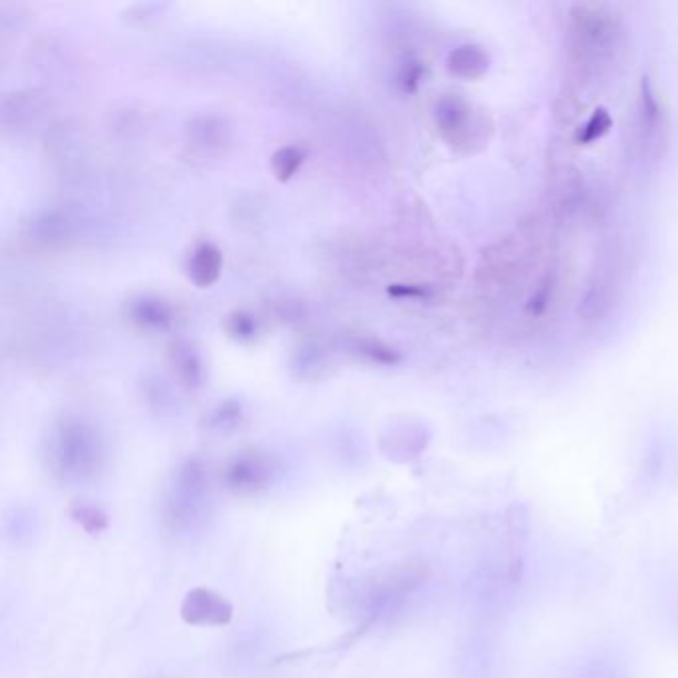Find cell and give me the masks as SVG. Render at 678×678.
<instances>
[{
	"label": "cell",
	"mask_w": 678,
	"mask_h": 678,
	"mask_svg": "<svg viewBox=\"0 0 678 678\" xmlns=\"http://www.w3.org/2000/svg\"><path fill=\"white\" fill-rule=\"evenodd\" d=\"M569 78L575 88L589 90L605 82L627 50L621 20L605 4H575L567 24Z\"/></svg>",
	"instance_id": "obj_1"
},
{
	"label": "cell",
	"mask_w": 678,
	"mask_h": 678,
	"mask_svg": "<svg viewBox=\"0 0 678 678\" xmlns=\"http://www.w3.org/2000/svg\"><path fill=\"white\" fill-rule=\"evenodd\" d=\"M50 473L64 483L94 480L104 466V440L94 425L67 416L58 420L44 443Z\"/></svg>",
	"instance_id": "obj_2"
},
{
	"label": "cell",
	"mask_w": 678,
	"mask_h": 678,
	"mask_svg": "<svg viewBox=\"0 0 678 678\" xmlns=\"http://www.w3.org/2000/svg\"><path fill=\"white\" fill-rule=\"evenodd\" d=\"M211 518L209 471L201 458H189L179 468L161 503V524L173 536L199 534Z\"/></svg>",
	"instance_id": "obj_3"
},
{
	"label": "cell",
	"mask_w": 678,
	"mask_h": 678,
	"mask_svg": "<svg viewBox=\"0 0 678 678\" xmlns=\"http://www.w3.org/2000/svg\"><path fill=\"white\" fill-rule=\"evenodd\" d=\"M425 567L418 564H405L370 575L358 584L357 594L352 595L358 615L367 625L385 619L398 611L406 599L425 584Z\"/></svg>",
	"instance_id": "obj_4"
},
{
	"label": "cell",
	"mask_w": 678,
	"mask_h": 678,
	"mask_svg": "<svg viewBox=\"0 0 678 678\" xmlns=\"http://www.w3.org/2000/svg\"><path fill=\"white\" fill-rule=\"evenodd\" d=\"M625 271H627V261L621 243L605 246L597 257L594 273L579 307L585 321H599L607 315L621 292Z\"/></svg>",
	"instance_id": "obj_5"
},
{
	"label": "cell",
	"mask_w": 678,
	"mask_h": 678,
	"mask_svg": "<svg viewBox=\"0 0 678 678\" xmlns=\"http://www.w3.org/2000/svg\"><path fill=\"white\" fill-rule=\"evenodd\" d=\"M669 113L657 86L645 76L635 120V148L642 161H659L669 148Z\"/></svg>",
	"instance_id": "obj_6"
},
{
	"label": "cell",
	"mask_w": 678,
	"mask_h": 678,
	"mask_svg": "<svg viewBox=\"0 0 678 678\" xmlns=\"http://www.w3.org/2000/svg\"><path fill=\"white\" fill-rule=\"evenodd\" d=\"M283 466L279 458L265 450H243L227 460L221 470V481L237 496H253L269 490L281 478Z\"/></svg>",
	"instance_id": "obj_7"
},
{
	"label": "cell",
	"mask_w": 678,
	"mask_h": 678,
	"mask_svg": "<svg viewBox=\"0 0 678 678\" xmlns=\"http://www.w3.org/2000/svg\"><path fill=\"white\" fill-rule=\"evenodd\" d=\"M436 126L456 150L468 151L486 140V118L462 96L446 94L436 104Z\"/></svg>",
	"instance_id": "obj_8"
},
{
	"label": "cell",
	"mask_w": 678,
	"mask_h": 678,
	"mask_svg": "<svg viewBox=\"0 0 678 678\" xmlns=\"http://www.w3.org/2000/svg\"><path fill=\"white\" fill-rule=\"evenodd\" d=\"M123 312L133 329L146 335H160L176 325L173 305L160 295H151V292H140L130 297L126 301Z\"/></svg>",
	"instance_id": "obj_9"
},
{
	"label": "cell",
	"mask_w": 678,
	"mask_h": 678,
	"mask_svg": "<svg viewBox=\"0 0 678 678\" xmlns=\"http://www.w3.org/2000/svg\"><path fill=\"white\" fill-rule=\"evenodd\" d=\"M181 619L191 627H226L233 619V605L213 589H191L181 604Z\"/></svg>",
	"instance_id": "obj_10"
},
{
	"label": "cell",
	"mask_w": 678,
	"mask_h": 678,
	"mask_svg": "<svg viewBox=\"0 0 678 678\" xmlns=\"http://www.w3.org/2000/svg\"><path fill=\"white\" fill-rule=\"evenodd\" d=\"M188 146L199 158H216L231 142L229 123L219 116H198L188 123Z\"/></svg>",
	"instance_id": "obj_11"
},
{
	"label": "cell",
	"mask_w": 678,
	"mask_h": 678,
	"mask_svg": "<svg viewBox=\"0 0 678 678\" xmlns=\"http://www.w3.org/2000/svg\"><path fill=\"white\" fill-rule=\"evenodd\" d=\"M223 271V255L219 247L203 241L193 247V251L188 259V277L191 283L199 289H208L216 285Z\"/></svg>",
	"instance_id": "obj_12"
},
{
	"label": "cell",
	"mask_w": 678,
	"mask_h": 678,
	"mask_svg": "<svg viewBox=\"0 0 678 678\" xmlns=\"http://www.w3.org/2000/svg\"><path fill=\"white\" fill-rule=\"evenodd\" d=\"M168 362H170L173 377L178 378L181 387L193 390L201 387L203 382V362L198 350L193 349L186 340H178L168 350Z\"/></svg>",
	"instance_id": "obj_13"
},
{
	"label": "cell",
	"mask_w": 678,
	"mask_h": 678,
	"mask_svg": "<svg viewBox=\"0 0 678 678\" xmlns=\"http://www.w3.org/2000/svg\"><path fill=\"white\" fill-rule=\"evenodd\" d=\"M488 67H490L488 52L481 47H476V44L453 48L450 57H448L450 72L458 78H463V80L480 78V76L486 74Z\"/></svg>",
	"instance_id": "obj_14"
},
{
	"label": "cell",
	"mask_w": 678,
	"mask_h": 678,
	"mask_svg": "<svg viewBox=\"0 0 678 678\" xmlns=\"http://www.w3.org/2000/svg\"><path fill=\"white\" fill-rule=\"evenodd\" d=\"M350 350L365 362H372L378 367H395L400 362V355L395 347L387 345L377 337H355L350 340Z\"/></svg>",
	"instance_id": "obj_15"
},
{
	"label": "cell",
	"mask_w": 678,
	"mask_h": 678,
	"mask_svg": "<svg viewBox=\"0 0 678 678\" xmlns=\"http://www.w3.org/2000/svg\"><path fill=\"white\" fill-rule=\"evenodd\" d=\"M243 416L246 415H243L241 402L226 400L209 412L208 418H206V426H208L209 432H233L237 426H241V422H243Z\"/></svg>",
	"instance_id": "obj_16"
},
{
	"label": "cell",
	"mask_w": 678,
	"mask_h": 678,
	"mask_svg": "<svg viewBox=\"0 0 678 678\" xmlns=\"http://www.w3.org/2000/svg\"><path fill=\"white\" fill-rule=\"evenodd\" d=\"M307 153L299 146H283L271 156V171L279 181H291L305 163Z\"/></svg>",
	"instance_id": "obj_17"
},
{
	"label": "cell",
	"mask_w": 678,
	"mask_h": 678,
	"mask_svg": "<svg viewBox=\"0 0 678 678\" xmlns=\"http://www.w3.org/2000/svg\"><path fill=\"white\" fill-rule=\"evenodd\" d=\"M223 329L229 339L237 340V342H249V340L257 339V335H259V321L251 312L233 311L227 317Z\"/></svg>",
	"instance_id": "obj_18"
},
{
	"label": "cell",
	"mask_w": 678,
	"mask_h": 678,
	"mask_svg": "<svg viewBox=\"0 0 678 678\" xmlns=\"http://www.w3.org/2000/svg\"><path fill=\"white\" fill-rule=\"evenodd\" d=\"M146 400L150 402L153 410H158L161 415H171L178 408L171 388L160 378H153V380L146 382Z\"/></svg>",
	"instance_id": "obj_19"
},
{
	"label": "cell",
	"mask_w": 678,
	"mask_h": 678,
	"mask_svg": "<svg viewBox=\"0 0 678 678\" xmlns=\"http://www.w3.org/2000/svg\"><path fill=\"white\" fill-rule=\"evenodd\" d=\"M292 368L299 370L301 378H305V380L321 377V370L325 368V358H322L321 350L311 349V347L299 350Z\"/></svg>",
	"instance_id": "obj_20"
},
{
	"label": "cell",
	"mask_w": 678,
	"mask_h": 678,
	"mask_svg": "<svg viewBox=\"0 0 678 678\" xmlns=\"http://www.w3.org/2000/svg\"><path fill=\"white\" fill-rule=\"evenodd\" d=\"M72 518L88 531V534H100L108 528V518L104 511L96 506H78L72 511Z\"/></svg>",
	"instance_id": "obj_21"
},
{
	"label": "cell",
	"mask_w": 678,
	"mask_h": 678,
	"mask_svg": "<svg viewBox=\"0 0 678 678\" xmlns=\"http://www.w3.org/2000/svg\"><path fill=\"white\" fill-rule=\"evenodd\" d=\"M425 74V68L420 67V62H406L402 70L398 72V84L405 92H415L416 86L420 84Z\"/></svg>",
	"instance_id": "obj_22"
},
{
	"label": "cell",
	"mask_w": 678,
	"mask_h": 678,
	"mask_svg": "<svg viewBox=\"0 0 678 678\" xmlns=\"http://www.w3.org/2000/svg\"><path fill=\"white\" fill-rule=\"evenodd\" d=\"M609 126H611V118L607 116L605 110H599V112H595L591 116V120L587 122V126L584 128V140L585 142H591L595 138H599L601 133L607 132L609 130Z\"/></svg>",
	"instance_id": "obj_23"
}]
</instances>
